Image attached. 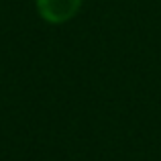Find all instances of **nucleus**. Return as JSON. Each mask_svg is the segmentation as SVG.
Listing matches in <instances>:
<instances>
[{"label": "nucleus", "mask_w": 161, "mask_h": 161, "mask_svg": "<svg viewBox=\"0 0 161 161\" xmlns=\"http://www.w3.org/2000/svg\"><path fill=\"white\" fill-rule=\"evenodd\" d=\"M82 0H37V10L41 19L51 25H61L78 14Z\"/></svg>", "instance_id": "nucleus-1"}]
</instances>
